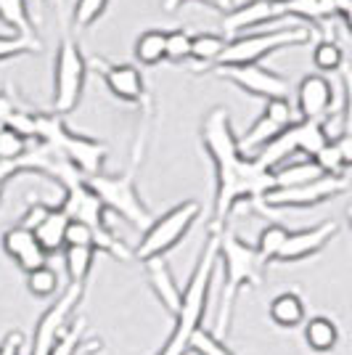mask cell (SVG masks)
Listing matches in <instances>:
<instances>
[{
    "label": "cell",
    "mask_w": 352,
    "mask_h": 355,
    "mask_svg": "<svg viewBox=\"0 0 352 355\" xmlns=\"http://www.w3.org/2000/svg\"><path fill=\"white\" fill-rule=\"evenodd\" d=\"M0 205H3V186H0Z\"/></svg>",
    "instance_id": "42"
},
{
    "label": "cell",
    "mask_w": 352,
    "mask_h": 355,
    "mask_svg": "<svg viewBox=\"0 0 352 355\" xmlns=\"http://www.w3.org/2000/svg\"><path fill=\"white\" fill-rule=\"evenodd\" d=\"M146 135H148V125H143V130H141L135 146H132L130 167L125 173H119V175H103V173H98V175L93 178H85L90 191L101 199L103 209L117 212L119 218H125L135 228H146L148 223L154 220L151 209L146 207V202L138 193V167L143 162Z\"/></svg>",
    "instance_id": "4"
},
{
    "label": "cell",
    "mask_w": 352,
    "mask_h": 355,
    "mask_svg": "<svg viewBox=\"0 0 352 355\" xmlns=\"http://www.w3.org/2000/svg\"><path fill=\"white\" fill-rule=\"evenodd\" d=\"M263 114H267V117L273 119L276 125H281L283 130L289 128V125H294L297 122V112H294V106L289 98H270V101H265V112Z\"/></svg>",
    "instance_id": "37"
},
{
    "label": "cell",
    "mask_w": 352,
    "mask_h": 355,
    "mask_svg": "<svg viewBox=\"0 0 352 355\" xmlns=\"http://www.w3.org/2000/svg\"><path fill=\"white\" fill-rule=\"evenodd\" d=\"M202 144L215 164V212L209 231H222L236 205L263 209V199L273 191V170H265L254 157L238 151V141L231 128V112L225 106L209 109L202 125Z\"/></svg>",
    "instance_id": "1"
},
{
    "label": "cell",
    "mask_w": 352,
    "mask_h": 355,
    "mask_svg": "<svg viewBox=\"0 0 352 355\" xmlns=\"http://www.w3.org/2000/svg\"><path fill=\"white\" fill-rule=\"evenodd\" d=\"M183 3H188V0H164L161 6H164V11H175L180 8ZM206 6H212V8H218V11H231L234 8V0H202Z\"/></svg>",
    "instance_id": "38"
},
{
    "label": "cell",
    "mask_w": 352,
    "mask_h": 355,
    "mask_svg": "<svg viewBox=\"0 0 352 355\" xmlns=\"http://www.w3.org/2000/svg\"><path fill=\"white\" fill-rule=\"evenodd\" d=\"M339 90L337 85L323 77V74H305L302 83L297 85V114L302 122H328L334 114V96Z\"/></svg>",
    "instance_id": "13"
},
{
    "label": "cell",
    "mask_w": 352,
    "mask_h": 355,
    "mask_svg": "<svg viewBox=\"0 0 352 355\" xmlns=\"http://www.w3.org/2000/svg\"><path fill=\"white\" fill-rule=\"evenodd\" d=\"M339 234V223L337 220H323L318 225H310L302 231H289V236L281 247L276 263H299V260H308L315 257L318 252H323Z\"/></svg>",
    "instance_id": "14"
},
{
    "label": "cell",
    "mask_w": 352,
    "mask_h": 355,
    "mask_svg": "<svg viewBox=\"0 0 352 355\" xmlns=\"http://www.w3.org/2000/svg\"><path fill=\"white\" fill-rule=\"evenodd\" d=\"M215 74L220 80H228L231 85L241 88L249 96H257V98H289L292 93V85L283 74L267 69L263 64H249V67H218Z\"/></svg>",
    "instance_id": "12"
},
{
    "label": "cell",
    "mask_w": 352,
    "mask_h": 355,
    "mask_svg": "<svg viewBox=\"0 0 352 355\" xmlns=\"http://www.w3.org/2000/svg\"><path fill=\"white\" fill-rule=\"evenodd\" d=\"M88 72L98 74L117 101H125L130 106H143V112L148 114L146 80L135 64H117V61H109L103 56H90Z\"/></svg>",
    "instance_id": "10"
},
{
    "label": "cell",
    "mask_w": 352,
    "mask_h": 355,
    "mask_svg": "<svg viewBox=\"0 0 352 355\" xmlns=\"http://www.w3.org/2000/svg\"><path fill=\"white\" fill-rule=\"evenodd\" d=\"M218 236H220V231H209L204 247L199 252V260H196L191 276L183 286L180 308L173 318V331L157 355H188L191 334L202 326V318H204L206 305H209L212 279L218 270Z\"/></svg>",
    "instance_id": "2"
},
{
    "label": "cell",
    "mask_w": 352,
    "mask_h": 355,
    "mask_svg": "<svg viewBox=\"0 0 352 355\" xmlns=\"http://www.w3.org/2000/svg\"><path fill=\"white\" fill-rule=\"evenodd\" d=\"M3 252L14 260L16 266L21 268L24 273H30L35 268L45 266L48 254L40 250V244L35 241V234L24 225H11L6 234H3Z\"/></svg>",
    "instance_id": "16"
},
{
    "label": "cell",
    "mask_w": 352,
    "mask_h": 355,
    "mask_svg": "<svg viewBox=\"0 0 352 355\" xmlns=\"http://www.w3.org/2000/svg\"><path fill=\"white\" fill-rule=\"evenodd\" d=\"M289 236V228L283 225V223H267L263 231H260V236H257V244H254V252H257V257H260V263L265 268L270 266V263H276V257H279L281 247H283V241Z\"/></svg>",
    "instance_id": "27"
},
{
    "label": "cell",
    "mask_w": 352,
    "mask_h": 355,
    "mask_svg": "<svg viewBox=\"0 0 352 355\" xmlns=\"http://www.w3.org/2000/svg\"><path fill=\"white\" fill-rule=\"evenodd\" d=\"M143 266H146V279H148V286H151L154 297L159 300L161 308L175 318L177 308H180L183 289H180V284L175 282V276H173V270L167 266V260L159 257V260H148Z\"/></svg>",
    "instance_id": "17"
},
{
    "label": "cell",
    "mask_w": 352,
    "mask_h": 355,
    "mask_svg": "<svg viewBox=\"0 0 352 355\" xmlns=\"http://www.w3.org/2000/svg\"><path fill=\"white\" fill-rule=\"evenodd\" d=\"M286 19L281 6H270L265 0H247L241 6H234L231 11H225L220 21V35L225 40H234L247 30H257V27H267L273 21Z\"/></svg>",
    "instance_id": "15"
},
{
    "label": "cell",
    "mask_w": 352,
    "mask_h": 355,
    "mask_svg": "<svg viewBox=\"0 0 352 355\" xmlns=\"http://www.w3.org/2000/svg\"><path fill=\"white\" fill-rule=\"evenodd\" d=\"M225 37L220 32H199L191 35V53L188 59L193 61V69L202 72V69H215V64L220 59L222 48H225Z\"/></svg>",
    "instance_id": "21"
},
{
    "label": "cell",
    "mask_w": 352,
    "mask_h": 355,
    "mask_svg": "<svg viewBox=\"0 0 352 355\" xmlns=\"http://www.w3.org/2000/svg\"><path fill=\"white\" fill-rule=\"evenodd\" d=\"M32 141H27L24 135H19L11 128H0V162H14L19 159Z\"/></svg>",
    "instance_id": "35"
},
{
    "label": "cell",
    "mask_w": 352,
    "mask_h": 355,
    "mask_svg": "<svg viewBox=\"0 0 352 355\" xmlns=\"http://www.w3.org/2000/svg\"><path fill=\"white\" fill-rule=\"evenodd\" d=\"M37 51H40V40H27V37H19V35H0V61L30 56Z\"/></svg>",
    "instance_id": "34"
},
{
    "label": "cell",
    "mask_w": 352,
    "mask_h": 355,
    "mask_svg": "<svg viewBox=\"0 0 352 355\" xmlns=\"http://www.w3.org/2000/svg\"><path fill=\"white\" fill-rule=\"evenodd\" d=\"M67 225H69V218L61 212L56 205H51V209L45 212V218L35 228V241L40 244V250L45 254H53V252H64V234H67Z\"/></svg>",
    "instance_id": "19"
},
{
    "label": "cell",
    "mask_w": 352,
    "mask_h": 355,
    "mask_svg": "<svg viewBox=\"0 0 352 355\" xmlns=\"http://www.w3.org/2000/svg\"><path fill=\"white\" fill-rule=\"evenodd\" d=\"M27 289H30L32 297H40V300H45V297H56L61 292L59 273L48 266V263L40 268H35V270L27 273Z\"/></svg>",
    "instance_id": "30"
},
{
    "label": "cell",
    "mask_w": 352,
    "mask_h": 355,
    "mask_svg": "<svg viewBox=\"0 0 352 355\" xmlns=\"http://www.w3.org/2000/svg\"><path fill=\"white\" fill-rule=\"evenodd\" d=\"M313 162L318 164V170H321L323 175H350V164H352L350 135L347 133L334 135V138L313 157Z\"/></svg>",
    "instance_id": "18"
},
{
    "label": "cell",
    "mask_w": 352,
    "mask_h": 355,
    "mask_svg": "<svg viewBox=\"0 0 352 355\" xmlns=\"http://www.w3.org/2000/svg\"><path fill=\"white\" fill-rule=\"evenodd\" d=\"M218 266H222V295L220 305H218V315H215V329L212 334L222 337L228 334L231 321H234V308L238 292L247 286H260L263 284L265 266L260 263L254 244L244 241V239L222 228L218 236Z\"/></svg>",
    "instance_id": "3"
},
{
    "label": "cell",
    "mask_w": 352,
    "mask_h": 355,
    "mask_svg": "<svg viewBox=\"0 0 352 355\" xmlns=\"http://www.w3.org/2000/svg\"><path fill=\"white\" fill-rule=\"evenodd\" d=\"M347 189H350V175H321L310 180V183H302V186L267 191L263 199V207L265 212H270V209L318 207V205L334 199L339 193H347Z\"/></svg>",
    "instance_id": "9"
},
{
    "label": "cell",
    "mask_w": 352,
    "mask_h": 355,
    "mask_svg": "<svg viewBox=\"0 0 352 355\" xmlns=\"http://www.w3.org/2000/svg\"><path fill=\"white\" fill-rule=\"evenodd\" d=\"M188 53H191V32L186 27L164 32V59L180 64L188 59Z\"/></svg>",
    "instance_id": "33"
},
{
    "label": "cell",
    "mask_w": 352,
    "mask_h": 355,
    "mask_svg": "<svg viewBox=\"0 0 352 355\" xmlns=\"http://www.w3.org/2000/svg\"><path fill=\"white\" fill-rule=\"evenodd\" d=\"M305 300L297 295V292H281L270 300V305H267V315H270V321L281 329H294V326H299L305 321Z\"/></svg>",
    "instance_id": "20"
},
{
    "label": "cell",
    "mask_w": 352,
    "mask_h": 355,
    "mask_svg": "<svg viewBox=\"0 0 352 355\" xmlns=\"http://www.w3.org/2000/svg\"><path fill=\"white\" fill-rule=\"evenodd\" d=\"M132 56L141 67H157L164 61V30H146L138 35Z\"/></svg>",
    "instance_id": "28"
},
{
    "label": "cell",
    "mask_w": 352,
    "mask_h": 355,
    "mask_svg": "<svg viewBox=\"0 0 352 355\" xmlns=\"http://www.w3.org/2000/svg\"><path fill=\"white\" fill-rule=\"evenodd\" d=\"M310 37H313V30H310L308 24H289V27H281V30L238 35V37L225 43L215 69L218 67H249V64H260L270 53H279V51L289 48V45L310 43Z\"/></svg>",
    "instance_id": "8"
},
{
    "label": "cell",
    "mask_w": 352,
    "mask_h": 355,
    "mask_svg": "<svg viewBox=\"0 0 352 355\" xmlns=\"http://www.w3.org/2000/svg\"><path fill=\"white\" fill-rule=\"evenodd\" d=\"M305 345L313 353H331L339 345V326L328 315H313L305 324Z\"/></svg>",
    "instance_id": "22"
},
{
    "label": "cell",
    "mask_w": 352,
    "mask_h": 355,
    "mask_svg": "<svg viewBox=\"0 0 352 355\" xmlns=\"http://www.w3.org/2000/svg\"><path fill=\"white\" fill-rule=\"evenodd\" d=\"M85 77H88V59L82 56L72 21L61 11V37L53 59V114L67 117L80 106Z\"/></svg>",
    "instance_id": "6"
},
{
    "label": "cell",
    "mask_w": 352,
    "mask_h": 355,
    "mask_svg": "<svg viewBox=\"0 0 352 355\" xmlns=\"http://www.w3.org/2000/svg\"><path fill=\"white\" fill-rule=\"evenodd\" d=\"M27 3H32V6H35V8H37V14H40V11H43V6H45V0H27Z\"/></svg>",
    "instance_id": "40"
},
{
    "label": "cell",
    "mask_w": 352,
    "mask_h": 355,
    "mask_svg": "<svg viewBox=\"0 0 352 355\" xmlns=\"http://www.w3.org/2000/svg\"><path fill=\"white\" fill-rule=\"evenodd\" d=\"M82 292L85 286H77V284H69V289H64L56 295V302L48 308V311L40 315V321L35 326V337H32V350L30 355H48L51 347L56 345L64 329L69 324L72 313L77 311L80 300H82Z\"/></svg>",
    "instance_id": "11"
},
{
    "label": "cell",
    "mask_w": 352,
    "mask_h": 355,
    "mask_svg": "<svg viewBox=\"0 0 352 355\" xmlns=\"http://www.w3.org/2000/svg\"><path fill=\"white\" fill-rule=\"evenodd\" d=\"M93 263H96V250H90V247H64V268H67L69 284L85 286L90 270H93Z\"/></svg>",
    "instance_id": "26"
},
{
    "label": "cell",
    "mask_w": 352,
    "mask_h": 355,
    "mask_svg": "<svg viewBox=\"0 0 352 355\" xmlns=\"http://www.w3.org/2000/svg\"><path fill=\"white\" fill-rule=\"evenodd\" d=\"M199 218H202V202L199 199H186L173 209H167L164 215L154 218L143 228V236L138 241V247L132 250V257L141 260V263L167 257L183 239L188 236L191 225Z\"/></svg>",
    "instance_id": "7"
},
{
    "label": "cell",
    "mask_w": 352,
    "mask_h": 355,
    "mask_svg": "<svg viewBox=\"0 0 352 355\" xmlns=\"http://www.w3.org/2000/svg\"><path fill=\"white\" fill-rule=\"evenodd\" d=\"M24 350H21V334L19 331H8L6 337H3V342H0V355H21Z\"/></svg>",
    "instance_id": "39"
},
{
    "label": "cell",
    "mask_w": 352,
    "mask_h": 355,
    "mask_svg": "<svg viewBox=\"0 0 352 355\" xmlns=\"http://www.w3.org/2000/svg\"><path fill=\"white\" fill-rule=\"evenodd\" d=\"M0 21L6 27H11L14 35L37 40L35 35V19L30 14V3L27 0H0Z\"/></svg>",
    "instance_id": "23"
},
{
    "label": "cell",
    "mask_w": 352,
    "mask_h": 355,
    "mask_svg": "<svg viewBox=\"0 0 352 355\" xmlns=\"http://www.w3.org/2000/svg\"><path fill=\"white\" fill-rule=\"evenodd\" d=\"M265 3H270V6H283L286 0H265Z\"/></svg>",
    "instance_id": "41"
},
{
    "label": "cell",
    "mask_w": 352,
    "mask_h": 355,
    "mask_svg": "<svg viewBox=\"0 0 352 355\" xmlns=\"http://www.w3.org/2000/svg\"><path fill=\"white\" fill-rule=\"evenodd\" d=\"M188 353L193 355H236L220 337H215L209 329L199 326L191 334V342H188Z\"/></svg>",
    "instance_id": "32"
},
{
    "label": "cell",
    "mask_w": 352,
    "mask_h": 355,
    "mask_svg": "<svg viewBox=\"0 0 352 355\" xmlns=\"http://www.w3.org/2000/svg\"><path fill=\"white\" fill-rule=\"evenodd\" d=\"M323 173L318 170V164L313 159H299V162H283L281 167L273 170V186L276 189H292V186H302L310 183L315 178H321Z\"/></svg>",
    "instance_id": "25"
},
{
    "label": "cell",
    "mask_w": 352,
    "mask_h": 355,
    "mask_svg": "<svg viewBox=\"0 0 352 355\" xmlns=\"http://www.w3.org/2000/svg\"><path fill=\"white\" fill-rule=\"evenodd\" d=\"M283 16H297L305 24H326L328 19L334 21V0H286Z\"/></svg>",
    "instance_id": "24"
},
{
    "label": "cell",
    "mask_w": 352,
    "mask_h": 355,
    "mask_svg": "<svg viewBox=\"0 0 352 355\" xmlns=\"http://www.w3.org/2000/svg\"><path fill=\"white\" fill-rule=\"evenodd\" d=\"M109 0H74L72 6V27L77 30H90L103 14H106Z\"/></svg>",
    "instance_id": "31"
},
{
    "label": "cell",
    "mask_w": 352,
    "mask_h": 355,
    "mask_svg": "<svg viewBox=\"0 0 352 355\" xmlns=\"http://www.w3.org/2000/svg\"><path fill=\"white\" fill-rule=\"evenodd\" d=\"M82 331H85V321H82V318H80L72 329L67 326L64 334L56 340V345L51 347V353L48 355H77V350L82 347Z\"/></svg>",
    "instance_id": "36"
},
{
    "label": "cell",
    "mask_w": 352,
    "mask_h": 355,
    "mask_svg": "<svg viewBox=\"0 0 352 355\" xmlns=\"http://www.w3.org/2000/svg\"><path fill=\"white\" fill-rule=\"evenodd\" d=\"M35 144H45L53 154L72 164L82 178H93L101 173L106 144L90 135L74 133L67 128V119L53 112H35Z\"/></svg>",
    "instance_id": "5"
},
{
    "label": "cell",
    "mask_w": 352,
    "mask_h": 355,
    "mask_svg": "<svg viewBox=\"0 0 352 355\" xmlns=\"http://www.w3.org/2000/svg\"><path fill=\"white\" fill-rule=\"evenodd\" d=\"M313 67L321 72H342L347 64H344V45L337 43L334 37H323L315 43V51H313Z\"/></svg>",
    "instance_id": "29"
}]
</instances>
